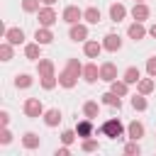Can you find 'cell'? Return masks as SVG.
Here are the masks:
<instances>
[{
  "label": "cell",
  "instance_id": "cell-14",
  "mask_svg": "<svg viewBox=\"0 0 156 156\" xmlns=\"http://www.w3.org/2000/svg\"><path fill=\"white\" fill-rule=\"evenodd\" d=\"M76 134H78L80 139H88V136H93V119H90V117L80 119V122L76 124Z\"/></svg>",
  "mask_w": 156,
  "mask_h": 156
},
{
  "label": "cell",
  "instance_id": "cell-25",
  "mask_svg": "<svg viewBox=\"0 0 156 156\" xmlns=\"http://www.w3.org/2000/svg\"><path fill=\"white\" fill-rule=\"evenodd\" d=\"M83 20H85L88 24H98V22L102 20V15H100L98 7H88V10H83Z\"/></svg>",
  "mask_w": 156,
  "mask_h": 156
},
{
  "label": "cell",
  "instance_id": "cell-21",
  "mask_svg": "<svg viewBox=\"0 0 156 156\" xmlns=\"http://www.w3.org/2000/svg\"><path fill=\"white\" fill-rule=\"evenodd\" d=\"M41 119H44V124H46V127H58V122H61V112H58L56 107H51V110H46V112H44V117H41Z\"/></svg>",
  "mask_w": 156,
  "mask_h": 156
},
{
  "label": "cell",
  "instance_id": "cell-38",
  "mask_svg": "<svg viewBox=\"0 0 156 156\" xmlns=\"http://www.w3.org/2000/svg\"><path fill=\"white\" fill-rule=\"evenodd\" d=\"M10 141H12V132L7 127H2L0 129V144H10Z\"/></svg>",
  "mask_w": 156,
  "mask_h": 156
},
{
  "label": "cell",
  "instance_id": "cell-4",
  "mask_svg": "<svg viewBox=\"0 0 156 156\" xmlns=\"http://www.w3.org/2000/svg\"><path fill=\"white\" fill-rule=\"evenodd\" d=\"M61 20H63L66 24H76V22H80V20H83V10H80L78 5H68V7L63 10Z\"/></svg>",
  "mask_w": 156,
  "mask_h": 156
},
{
  "label": "cell",
  "instance_id": "cell-24",
  "mask_svg": "<svg viewBox=\"0 0 156 156\" xmlns=\"http://www.w3.org/2000/svg\"><path fill=\"white\" fill-rule=\"evenodd\" d=\"M110 90H112V93H117L119 98H124V95L129 93V83H127L124 78H117V80H112V83H110Z\"/></svg>",
  "mask_w": 156,
  "mask_h": 156
},
{
  "label": "cell",
  "instance_id": "cell-26",
  "mask_svg": "<svg viewBox=\"0 0 156 156\" xmlns=\"http://www.w3.org/2000/svg\"><path fill=\"white\" fill-rule=\"evenodd\" d=\"M122 78H124L129 85H134V83H139V80H141V71H139L136 66H129V68L124 71V76H122Z\"/></svg>",
  "mask_w": 156,
  "mask_h": 156
},
{
  "label": "cell",
  "instance_id": "cell-7",
  "mask_svg": "<svg viewBox=\"0 0 156 156\" xmlns=\"http://www.w3.org/2000/svg\"><path fill=\"white\" fill-rule=\"evenodd\" d=\"M102 49L110 51V54L119 51V49H122V37H119V34H112V32L105 34V37H102Z\"/></svg>",
  "mask_w": 156,
  "mask_h": 156
},
{
  "label": "cell",
  "instance_id": "cell-33",
  "mask_svg": "<svg viewBox=\"0 0 156 156\" xmlns=\"http://www.w3.org/2000/svg\"><path fill=\"white\" fill-rule=\"evenodd\" d=\"M39 7H41V0H22V10H24L27 15L39 12Z\"/></svg>",
  "mask_w": 156,
  "mask_h": 156
},
{
  "label": "cell",
  "instance_id": "cell-17",
  "mask_svg": "<svg viewBox=\"0 0 156 156\" xmlns=\"http://www.w3.org/2000/svg\"><path fill=\"white\" fill-rule=\"evenodd\" d=\"M144 132H146V129H144V124H141V122H136V119L127 124V136H129V139H134V141H139V139L144 136Z\"/></svg>",
  "mask_w": 156,
  "mask_h": 156
},
{
  "label": "cell",
  "instance_id": "cell-42",
  "mask_svg": "<svg viewBox=\"0 0 156 156\" xmlns=\"http://www.w3.org/2000/svg\"><path fill=\"white\" fill-rule=\"evenodd\" d=\"M56 0H41V5H54Z\"/></svg>",
  "mask_w": 156,
  "mask_h": 156
},
{
  "label": "cell",
  "instance_id": "cell-35",
  "mask_svg": "<svg viewBox=\"0 0 156 156\" xmlns=\"http://www.w3.org/2000/svg\"><path fill=\"white\" fill-rule=\"evenodd\" d=\"M80 149H83L85 154H90V151H98V149H100V144H98V139H90V136H88V139H83Z\"/></svg>",
  "mask_w": 156,
  "mask_h": 156
},
{
  "label": "cell",
  "instance_id": "cell-27",
  "mask_svg": "<svg viewBox=\"0 0 156 156\" xmlns=\"http://www.w3.org/2000/svg\"><path fill=\"white\" fill-rule=\"evenodd\" d=\"M136 93L151 95V93H154V78H151V76H149V78H141V80L136 83Z\"/></svg>",
  "mask_w": 156,
  "mask_h": 156
},
{
  "label": "cell",
  "instance_id": "cell-29",
  "mask_svg": "<svg viewBox=\"0 0 156 156\" xmlns=\"http://www.w3.org/2000/svg\"><path fill=\"white\" fill-rule=\"evenodd\" d=\"M83 115H85V117H90V119H95V117L100 115V107H98V102H95V100H88V102L83 105Z\"/></svg>",
  "mask_w": 156,
  "mask_h": 156
},
{
  "label": "cell",
  "instance_id": "cell-6",
  "mask_svg": "<svg viewBox=\"0 0 156 156\" xmlns=\"http://www.w3.org/2000/svg\"><path fill=\"white\" fill-rule=\"evenodd\" d=\"M146 34H149V29L144 27V22H136V20H134V22L127 27V37H129V39H134V41H141Z\"/></svg>",
  "mask_w": 156,
  "mask_h": 156
},
{
  "label": "cell",
  "instance_id": "cell-11",
  "mask_svg": "<svg viewBox=\"0 0 156 156\" xmlns=\"http://www.w3.org/2000/svg\"><path fill=\"white\" fill-rule=\"evenodd\" d=\"M83 78H85V83H98L100 80V66L98 63H85L83 66Z\"/></svg>",
  "mask_w": 156,
  "mask_h": 156
},
{
  "label": "cell",
  "instance_id": "cell-2",
  "mask_svg": "<svg viewBox=\"0 0 156 156\" xmlns=\"http://www.w3.org/2000/svg\"><path fill=\"white\" fill-rule=\"evenodd\" d=\"M22 110H24V115H27V117H32V119H39V117H44V112H46L39 98H27Z\"/></svg>",
  "mask_w": 156,
  "mask_h": 156
},
{
  "label": "cell",
  "instance_id": "cell-13",
  "mask_svg": "<svg viewBox=\"0 0 156 156\" xmlns=\"http://www.w3.org/2000/svg\"><path fill=\"white\" fill-rule=\"evenodd\" d=\"M2 34H5V39H7L10 44H15V46L24 41V32H22L20 27H7V29H5Z\"/></svg>",
  "mask_w": 156,
  "mask_h": 156
},
{
  "label": "cell",
  "instance_id": "cell-16",
  "mask_svg": "<svg viewBox=\"0 0 156 156\" xmlns=\"http://www.w3.org/2000/svg\"><path fill=\"white\" fill-rule=\"evenodd\" d=\"M100 100H102V105H107V107H115V110H119V107H122V98H119L117 93H112V90L102 93V95H100Z\"/></svg>",
  "mask_w": 156,
  "mask_h": 156
},
{
  "label": "cell",
  "instance_id": "cell-3",
  "mask_svg": "<svg viewBox=\"0 0 156 156\" xmlns=\"http://www.w3.org/2000/svg\"><path fill=\"white\" fill-rule=\"evenodd\" d=\"M37 17H39V27H54V24H56V20H58V15H56V10H54L51 5L39 7Z\"/></svg>",
  "mask_w": 156,
  "mask_h": 156
},
{
  "label": "cell",
  "instance_id": "cell-40",
  "mask_svg": "<svg viewBox=\"0 0 156 156\" xmlns=\"http://www.w3.org/2000/svg\"><path fill=\"white\" fill-rule=\"evenodd\" d=\"M68 154H71V146L68 144H63L61 149H56V156H68Z\"/></svg>",
  "mask_w": 156,
  "mask_h": 156
},
{
  "label": "cell",
  "instance_id": "cell-20",
  "mask_svg": "<svg viewBox=\"0 0 156 156\" xmlns=\"http://www.w3.org/2000/svg\"><path fill=\"white\" fill-rule=\"evenodd\" d=\"M24 56H27L29 61H39V58H41V44H39V41L27 44V46H24Z\"/></svg>",
  "mask_w": 156,
  "mask_h": 156
},
{
  "label": "cell",
  "instance_id": "cell-19",
  "mask_svg": "<svg viewBox=\"0 0 156 156\" xmlns=\"http://www.w3.org/2000/svg\"><path fill=\"white\" fill-rule=\"evenodd\" d=\"M124 17H127V7L122 2H112L110 5V20L112 22H122Z\"/></svg>",
  "mask_w": 156,
  "mask_h": 156
},
{
  "label": "cell",
  "instance_id": "cell-18",
  "mask_svg": "<svg viewBox=\"0 0 156 156\" xmlns=\"http://www.w3.org/2000/svg\"><path fill=\"white\" fill-rule=\"evenodd\" d=\"M22 146H24L27 151H34V149H39V146H41V139H39V134H34V132H27V134L22 136Z\"/></svg>",
  "mask_w": 156,
  "mask_h": 156
},
{
  "label": "cell",
  "instance_id": "cell-28",
  "mask_svg": "<svg viewBox=\"0 0 156 156\" xmlns=\"http://www.w3.org/2000/svg\"><path fill=\"white\" fill-rule=\"evenodd\" d=\"M39 83H41L44 90H54V88L58 85V76H56V73H51V76H39Z\"/></svg>",
  "mask_w": 156,
  "mask_h": 156
},
{
  "label": "cell",
  "instance_id": "cell-1",
  "mask_svg": "<svg viewBox=\"0 0 156 156\" xmlns=\"http://www.w3.org/2000/svg\"><path fill=\"white\" fill-rule=\"evenodd\" d=\"M100 132H102L105 136H110V139H122L124 132H127V127H124L119 119H107V122H102Z\"/></svg>",
  "mask_w": 156,
  "mask_h": 156
},
{
  "label": "cell",
  "instance_id": "cell-22",
  "mask_svg": "<svg viewBox=\"0 0 156 156\" xmlns=\"http://www.w3.org/2000/svg\"><path fill=\"white\" fill-rule=\"evenodd\" d=\"M56 68H54V61L51 58H39L37 61V73L39 76H51Z\"/></svg>",
  "mask_w": 156,
  "mask_h": 156
},
{
  "label": "cell",
  "instance_id": "cell-9",
  "mask_svg": "<svg viewBox=\"0 0 156 156\" xmlns=\"http://www.w3.org/2000/svg\"><path fill=\"white\" fill-rule=\"evenodd\" d=\"M100 80H105V83H112V80H117V66H115L112 61H105V63H100Z\"/></svg>",
  "mask_w": 156,
  "mask_h": 156
},
{
  "label": "cell",
  "instance_id": "cell-12",
  "mask_svg": "<svg viewBox=\"0 0 156 156\" xmlns=\"http://www.w3.org/2000/svg\"><path fill=\"white\" fill-rule=\"evenodd\" d=\"M76 83H78V76H73L68 68H63V71L58 73V85H61V88L71 90V88H76Z\"/></svg>",
  "mask_w": 156,
  "mask_h": 156
},
{
  "label": "cell",
  "instance_id": "cell-37",
  "mask_svg": "<svg viewBox=\"0 0 156 156\" xmlns=\"http://www.w3.org/2000/svg\"><path fill=\"white\" fill-rule=\"evenodd\" d=\"M146 73H149L151 78H156V56L146 58Z\"/></svg>",
  "mask_w": 156,
  "mask_h": 156
},
{
  "label": "cell",
  "instance_id": "cell-36",
  "mask_svg": "<svg viewBox=\"0 0 156 156\" xmlns=\"http://www.w3.org/2000/svg\"><path fill=\"white\" fill-rule=\"evenodd\" d=\"M76 136H78V134H76V129H66V132H61V141H63V144H68V146L76 141Z\"/></svg>",
  "mask_w": 156,
  "mask_h": 156
},
{
  "label": "cell",
  "instance_id": "cell-23",
  "mask_svg": "<svg viewBox=\"0 0 156 156\" xmlns=\"http://www.w3.org/2000/svg\"><path fill=\"white\" fill-rule=\"evenodd\" d=\"M32 83H34V78L29 73H17L15 76V88L17 90H27V88H32Z\"/></svg>",
  "mask_w": 156,
  "mask_h": 156
},
{
  "label": "cell",
  "instance_id": "cell-43",
  "mask_svg": "<svg viewBox=\"0 0 156 156\" xmlns=\"http://www.w3.org/2000/svg\"><path fill=\"white\" fill-rule=\"evenodd\" d=\"M134 2H144V0H134Z\"/></svg>",
  "mask_w": 156,
  "mask_h": 156
},
{
  "label": "cell",
  "instance_id": "cell-39",
  "mask_svg": "<svg viewBox=\"0 0 156 156\" xmlns=\"http://www.w3.org/2000/svg\"><path fill=\"white\" fill-rule=\"evenodd\" d=\"M7 124H10V112L0 110V127H7Z\"/></svg>",
  "mask_w": 156,
  "mask_h": 156
},
{
  "label": "cell",
  "instance_id": "cell-32",
  "mask_svg": "<svg viewBox=\"0 0 156 156\" xmlns=\"http://www.w3.org/2000/svg\"><path fill=\"white\" fill-rule=\"evenodd\" d=\"M132 107H134L136 112H144V110L149 107V102H146V95H141V93H136V95L132 98Z\"/></svg>",
  "mask_w": 156,
  "mask_h": 156
},
{
  "label": "cell",
  "instance_id": "cell-41",
  "mask_svg": "<svg viewBox=\"0 0 156 156\" xmlns=\"http://www.w3.org/2000/svg\"><path fill=\"white\" fill-rule=\"evenodd\" d=\"M149 34H151V37H154V39H156V22H154V24H151V27H149Z\"/></svg>",
  "mask_w": 156,
  "mask_h": 156
},
{
  "label": "cell",
  "instance_id": "cell-5",
  "mask_svg": "<svg viewBox=\"0 0 156 156\" xmlns=\"http://www.w3.org/2000/svg\"><path fill=\"white\" fill-rule=\"evenodd\" d=\"M68 37H71V41H88V24H83V22L71 24Z\"/></svg>",
  "mask_w": 156,
  "mask_h": 156
},
{
  "label": "cell",
  "instance_id": "cell-8",
  "mask_svg": "<svg viewBox=\"0 0 156 156\" xmlns=\"http://www.w3.org/2000/svg\"><path fill=\"white\" fill-rule=\"evenodd\" d=\"M102 51H105V49H102V41H95V39L83 41V54H85L88 58H98Z\"/></svg>",
  "mask_w": 156,
  "mask_h": 156
},
{
  "label": "cell",
  "instance_id": "cell-10",
  "mask_svg": "<svg viewBox=\"0 0 156 156\" xmlns=\"http://www.w3.org/2000/svg\"><path fill=\"white\" fill-rule=\"evenodd\" d=\"M149 15H151V10H149L146 2H134V7H132V17H134L136 22H146Z\"/></svg>",
  "mask_w": 156,
  "mask_h": 156
},
{
  "label": "cell",
  "instance_id": "cell-30",
  "mask_svg": "<svg viewBox=\"0 0 156 156\" xmlns=\"http://www.w3.org/2000/svg\"><path fill=\"white\" fill-rule=\"evenodd\" d=\"M12 46H15V44H10L7 39L0 44V61H12V54H15V51H12Z\"/></svg>",
  "mask_w": 156,
  "mask_h": 156
},
{
  "label": "cell",
  "instance_id": "cell-34",
  "mask_svg": "<svg viewBox=\"0 0 156 156\" xmlns=\"http://www.w3.org/2000/svg\"><path fill=\"white\" fill-rule=\"evenodd\" d=\"M124 154H127V156H139V154H141V146H139V141L129 139V144H124Z\"/></svg>",
  "mask_w": 156,
  "mask_h": 156
},
{
  "label": "cell",
  "instance_id": "cell-31",
  "mask_svg": "<svg viewBox=\"0 0 156 156\" xmlns=\"http://www.w3.org/2000/svg\"><path fill=\"white\" fill-rule=\"evenodd\" d=\"M66 68L73 73V76H78V78H83V63L78 61V58H68L66 61Z\"/></svg>",
  "mask_w": 156,
  "mask_h": 156
},
{
  "label": "cell",
  "instance_id": "cell-15",
  "mask_svg": "<svg viewBox=\"0 0 156 156\" xmlns=\"http://www.w3.org/2000/svg\"><path fill=\"white\" fill-rule=\"evenodd\" d=\"M34 39H37L41 46L51 44V41H54V32H51V27H39V29L34 32Z\"/></svg>",
  "mask_w": 156,
  "mask_h": 156
}]
</instances>
